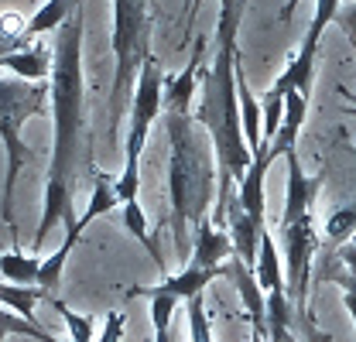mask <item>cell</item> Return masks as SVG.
<instances>
[{
	"label": "cell",
	"mask_w": 356,
	"mask_h": 342,
	"mask_svg": "<svg viewBox=\"0 0 356 342\" xmlns=\"http://www.w3.org/2000/svg\"><path fill=\"white\" fill-rule=\"evenodd\" d=\"M51 165L44 185V213L35 229V250H42L48 233L65 222H76V181H79V154L86 147V92H83V3L69 14V21L55 31L51 48Z\"/></svg>",
	"instance_id": "cell-1"
},
{
	"label": "cell",
	"mask_w": 356,
	"mask_h": 342,
	"mask_svg": "<svg viewBox=\"0 0 356 342\" xmlns=\"http://www.w3.org/2000/svg\"><path fill=\"white\" fill-rule=\"evenodd\" d=\"M240 0H220V24H216V58L213 69L202 79V96L192 106V120L209 133L213 151H216V168H220V185H216V209H213V226L222 222V215L233 202V185L243 181L250 168V151L243 144L240 130V103H236V62H240Z\"/></svg>",
	"instance_id": "cell-2"
},
{
	"label": "cell",
	"mask_w": 356,
	"mask_h": 342,
	"mask_svg": "<svg viewBox=\"0 0 356 342\" xmlns=\"http://www.w3.org/2000/svg\"><path fill=\"white\" fill-rule=\"evenodd\" d=\"M168 133V226L178 254L192 256V240L202 222H209V209L216 202V151L209 133L192 120V113H165Z\"/></svg>",
	"instance_id": "cell-3"
},
{
	"label": "cell",
	"mask_w": 356,
	"mask_h": 342,
	"mask_svg": "<svg viewBox=\"0 0 356 342\" xmlns=\"http://www.w3.org/2000/svg\"><path fill=\"white\" fill-rule=\"evenodd\" d=\"M48 106V83H24V79H0V144L7 151V168H3V192H0V219L17 240V219H14V185L17 174L28 161V144H24V124L44 113Z\"/></svg>",
	"instance_id": "cell-4"
},
{
	"label": "cell",
	"mask_w": 356,
	"mask_h": 342,
	"mask_svg": "<svg viewBox=\"0 0 356 342\" xmlns=\"http://www.w3.org/2000/svg\"><path fill=\"white\" fill-rule=\"evenodd\" d=\"M151 0H113V86H110V140L124 120L140 65L151 58Z\"/></svg>",
	"instance_id": "cell-5"
},
{
	"label": "cell",
	"mask_w": 356,
	"mask_h": 342,
	"mask_svg": "<svg viewBox=\"0 0 356 342\" xmlns=\"http://www.w3.org/2000/svg\"><path fill=\"white\" fill-rule=\"evenodd\" d=\"M161 89H165V76H161L158 58L151 55V58L140 65V76H137V86H134V96H131L127 165H124V171H120V178L113 181V192H117L120 206L137 202V188H140V151H144V144H147L151 120L161 113Z\"/></svg>",
	"instance_id": "cell-6"
},
{
	"label": "cell",
	"mask_w": 356,
	"mask_h": 342,
	"mask_svg": "<svg viewBox=\"0 0 356 342\" xmlns=\"http://www.w3.org/2000/svg\"><path fill=\"white\" fill-rule=\"evenodd\" d=\"M343 0H315V14H312V24L302 38V48L295 51V58L288 62V69L274 79V86L267 92L274 96H284L288 89L302 92L305 99H312V89H315V58H318V44H322V35L332 28L336 14H339Z\"/></svg>",
	"instance_id": "cell-7"
},
{
	"label": "cell",
	"mask_w": 356,
	"mask_h": 342,
	"mask_svg": "<svg viewBox=\"0 0 356 342\" xmlns=\"http://www.w3.org/2000/svg\"><path fill=\"white\" fill-rule=\"evenodd\" d=\"M281 240H284V254H288V298L305 315L309 311L312 256L318 250V236H315V219H312V213L302 215L291 226H281Z\"/></svg>",
	"instance_id": "cell-8"
},
{
	"label": "cell",
	"mask_w": 356,
	"mask_h": 342,
	"mask_svg": "<svg viewBox=\"0 0 356 342\" xmlns=\"http://www.w3.org/2000/svg\"><path fill=\"white\" fill-rule=\"evenodd\" d=\"M216 277H226V267H195V263H188L181 274L161 277V284H154V288H134L131 298L165 295V298H175V301H188L195 295H202L209 288V281H216Z\"/></svg>",
	"instance_id": "cell-9"
},
{
	"label": "cell",
	"mask_w": 356,
	"mask_h": 342,
	"mask_svg": "<svg viewBox=\"0 0 356 342\" xmlns=\"http://www.w3.org/2000/svg\"><path fill=\"white\" fill-rule=\"evenodd\" d=\"M284 158H288V192H284L281 226H291V222H298L302 215L312 213V202H315V195H318V188H322V178H318V174L309 178V174L302 171V165H298V154H295V151H288Z\"/></svg>",
	"instance_id": "cell-10"
},
{
	"label": "cell",
	"mask_w": 356,
	"mask_h": 342,
	"mask_svg": "<svg viewBox=\"0 0 356 342\" xmlns=\"http://www.w3.org/2000/svg\"><path fill=\"white\" fill-rule=\"evenodd\" d=\"M199 62H202V42L192 44L188 65L172 76L165 89H161V110L165 113H192L195 106V83H199Z\"/></svg>",
	"instance_id": "cell-11"
},
{
	"label": "cell",
	"mask_w": 356,
	"mask_h": 342,
	"mask_svg": "<svg viewBox=\"0 0 356 342\" xmlns=\"http://www.w3.org/2000/svg\"><path fill=\"white\" fill-rule=\"evenodd\" d=\"M277 161V154L267 147L261 158H254L250 161V168H247V174H243V181L236 185V202H240V209L250 215L254 222H261L264 226V181H267V171H270V165Z\"/></svg>",
	"instance_id": "cell-12"
},
{
	"label": "cell",
	"mask_w": 356,
	"mask_h": 342,
	"mask_svg": "<svg viewBox=\"0 0 356 342\" xmlns=\"http://www.w3.org/2000/svg\"><path fill=\"white\" fill-rule=\"evenodd\" d=\"M222 222H226V236H229V243H233V254L240 256L250 270L257 267V247H261V222H254L250 215L240 209V202L233 199L229 202V209L222 215Z\"/></svg>",
	"instance_id": "cell-13"
},
{
	"label": "cell",
	"mask_w": 356,
	"mask_h": 342,
	"mask_svg": "<svg viewBox=\"0 0 356 342\" xmlns=\"http://www.w3.org/2000/svg\"><path fill=\"white\" fill-rule=\"evenodd\" d=\"M243 62H236V103H240V130H243V144H247V151H250V158H261L267 147L264 140H261V103H257V96H254V89L247 83V76H243V69H240Z\"/></svg>",
	"instance_id": "cell-14"
},
{
	"label": "cell",
	"mask_w": 356,
	"mask_h": 342,
	"mask_svg": "<svg viewBox=\"0 0 356 342\" xmlns=\"http://www.w3.org/2000/svg\"><path fill=\"white\" fill-rule=\"evenodd\" d=\"M229 256H233V243H229V236L222 233L220 226H213V219H209V222H202V226L195 229L188 263H195V267H222Z\"/></svg>",
	"instance_id": "cell-15"
},
{
	"label": "cell",
	"mask_w": 356,
	"mask_h": 342,
	"mask_svg": "<svg viewBox=\"0 0 356 342\" xmlns=\"http://www.w3.org/2000/svg\"><path fill=\"white\" fill-rule=\"evenodd\" d=\"M0 69H7L14 79H24V83H48V76H51V55L44 48L28 44V48L7 55L0 62Z\"/></svg>",
	"instance_id": "cell-16"
},
{
	"label": "cell",
	"mask_w": 356,
	"mask_h": 342,
	"mask_svg": "<svg viewBox=\"0 0 356 342\" xmlns=\"http://www.w3.org/2000/svg\"><path fill=\"white\" fill-rule=\"evenodd\" d=\"M254 277L261 284V291H281L284 288V267H281V256H277V243L270 236V229H261V247H257V267H254Z\"/></svg>",
	"instance_id": "cell-17"
},
{
	"label": "cell",
	"mask_w": 356,
	"mask_h": 342,
	"mask_svg": "<svg viewBox=\"0 0 356 342\" xmlns=\"http://www.w3.org/2000/svg\"><path fill=\"white\" fill-rule=\"evenodd\" d=\"M38 270H42V256L35 254H21L17 247L0 254V277L7 284L17 288H38Z\"/></svg>",
	"instance_id": "cell-18"
},
{
	"label": "cell",
	"mask_w": 356,
	"mask_h": 342,
	"mask_svg": "<svg viewBox=\"0 0 356 342\" xmlns=\"http://www.w3.org/2000/svg\"><path fill=\"white\" fill-rule=\"evenodd\" d=\"M267 342H288L291 339V311L295 304L288 291H267Z\"/></svg>",
	"instance_id": "cell-19"
},
{
	"label": "cell",
	"mask_w": 356,
	"mask_h": 342,
	"mask_svg": "<svg viewBox=\"0 0 356 342\" xmlns=\"http://www.w3.org/2000/svg\"><path fill=\"white\" fill-rule=\"evenodd\" d=\"M124 229H131L134 240L151 254L154 267L161 270V277H168V263H165V256H161V250H158V240L147 233V215H144V209H140L137 202H127V206H124Z\"/></svg>",
	"instance_id": "cell-20"
},
{
	"label": "cell",
	"mask_w": 356,
	"mask_h": 342,
	"mask_svg": "<svg viewBox=\"0 0 356 342\" xmlns=\"http://www.w3.org/2000/svg\"><path fill=\"white\" fill-rule=\"evenodd\" d=\"M79 3H83V0H48L42 10L28 21V31H24L28 44H31V38H38V35H44V31H58Z\"/></svg>",
	"instance_id": "cell-21"
},
{
	"label": "cell",
	"mask_w": 356,
	"mask_h": 342,
	"mask_svg": "<svg viewBox=\"0 0 356 342\" xmlns=\"http://www.w3.org/2000/svg\"><path fill=\"white\" fill-rule=\"evenodd\" d=\"M42 288H17V284H0V304L3 308H10L14 315H21V318H28V322H35V304L44 301Z\"/></svg>",
	"instance_id": "cell-22"
},
{
	"label": "cell",
	"mask_w": 356,
	"mask_h": 342,
	"mask_svg": "<svg viewBox=\"0 0 356 342\" xmlns=\"http://www.w3.org/2000/svg\"><path fill=\"white\" fill-rule=\"evenodd\" d=\"M151 325H154V342H172V315L178 301L165 295H151Z\"/></svg>",
	"instance_id": "cell-23"
},
{
	"label": "cell",
	"mask_w": 356,
	"mask_h": 342,
	"mask_svg": "<svg viewBox=\"0 0 356 342\" xmlns=\"http://www.w3.org/2000/svg\"><path fill=\"white\" fill-rule=\"evenodd\" d=\"M51 304H55V311L62 315V322H65V329H69V339L72 342H92V318L89 315H79V311H72L65 301H58V298H48Z\"/></svg>",
	"instance_id": "cell-24"
},
{
	"label": "cell",
	"mask_w": 356,
	"mask_h": 342,
	"mask_svg": "<svg viewBox=\"0 0 356 342\" xmlns=\"http://www.w3.org/2000/svg\"><path fill=\"white\" fill-rule=\"evenodd\" d=\"M356 233V206H346V209H336V213L325 219V236L329 243H350V236Z\"/></svg>",
	"instance_id": "cell-25"
},
{
	"label": "cell",
	"mask_w": 356,
	"mask_h": 342,
	"mask_svg": "<svg viewBox=\"0 0 356 342\" xmlns=\"http://www.w3.org/2000/svg\"><path fill=\"white\" fill-rule=\"evenodd\" d=\"M188 332H192V342H213V329H209V315H206V298L202 295L188 298Z\"/></svg>",
	"instance_id": "cell-26"
},
{
	"label": "cell",
	"mask_w": 356,
	"mask_h": 342,
	"mask_svg": "<svg viewBox=\"0 0 356 342\" xmlns=\"http://www.w3.org/2000/svg\"><path fill=\"white\" fill-rule=\"evenodd\" d=\"M124 329H127L124 311H110V315H106V325H103V336H99V342H124Z\"/></svg>",
	"instance_id": "cell-27"
},
{
	"label": "cell",
	"mask_w": 356,
	"mask_h": 342,
	"mask_svg": "<svg viewBox=\"0 0 356 342\" xmlns=\"http://www.w3.org/2000/svg\"><path fill=\"white\" fill-rule=\"evenodd\" d=\"M332 24H339L343 31H346V38L353 42L356 48V3H350V7H339V14H336V21Z\"/></svg>",
	"instance_id": "cell-28"
},
{
	"label": "cell",
	"mask_w": 356,
	"mask_h": 342,
	"mask_svg": "<svg viewBox=\"0 0 356 342\" xmlns=\"http://www.w3.org/2000/svg\"><path fill=\"white\" fill-rule=\"evenodd\" d=\"M339 260H343V263H346V267H350V274H353L356 277V240H350V243H343V247H339Z\"/></svg>",
	"instance_id": "cell-29"
},
{
	"label": "cell",
	"mask_w": 356,
	"mask_h": 342,
	"mask_svg": "<svg viewBox=\"0 0 356 342\" xmlns=\"http://www.w3.org/2000/svg\"><path fill=\"white\" fill-rule=\"evenodd\" d=\"M329 281H336L339 288H343V295H353L356 298V277L353 274H325Z\"/></svg>",
	"instance_id": "cell-30"
},
{
	"label": "cell",
	"mask_w": 356,
	"mask_h": 342,
	"mask_svg": "<svg viewBox=\"0 0 356 342\" xmlns=\"http://www.w3.org/2000/svg\"><path fill=\"white\" fill-rule=\"evenodd\" d=\"M199 3H202V0H188V10H185V35H192V24H195V14H199Z\"/></svg>",
	"instance_id": "cell-31"
},
{
	"label": "cell",
	"mask_w": 356,
	"mask_h": 342,
	"mask_svg": "<svg viewBox=\"0 0 356 342\" xmlns=\"http://www.w3.org/2000/svg\"><path fill=\"white\" fill-rule=\"evenodd\" d=\"M302 0H284L281 3V10H277V21H291V14H295V7H298Z\"/></svg>",
	"instance_id": "cell-32"
},
{
	"label": "cell",
	"mask_w": 356,
	"mask_h": 342,
	"mask_svg": "<svg viewBox=\"0 0 356 342\" xmlns=\"http://www.w3.org/2000/svg\"><path fill=\"white\" fill-rule=\"evenodd\" d=\"M343 304H346V311L353 315V325H356V298L353 295H343Z\"/></svg>",
	"instance_id": "cell-33"
},
{
	"label": "cell",
	"mask_w": 356,
	"mask_h": 342,
	"mask_svg": "<svg viewBox=\"0 0 356 342\" xmlns=\"http://www.w3.org/2000/svg\"><path fill=\"white\" fill-rule=\"evenodd\" d=\"M350 113H353V117H356V106H353V110H350Z\"/></svg>",
	"instance_id": "cell-34"
},
{
	"label": "cell",
	"mask_w": 356,
	"mask_h": 342,
	"mask_svg": "<svg viewBox=\"0 0 356 342\" xmlns=\"http://www.w3.org/2000/svg\"><path fill=\"white\" fill-rule=\"evenodd\" d=\"M288 342H295V336H291V339H288Z\"/></svg>",
	"instance_id": "cell-35"
}]
</instances>
